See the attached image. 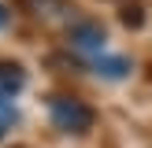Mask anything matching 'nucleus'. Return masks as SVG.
<instances>
[{
    "label": "nucleus",
    "mask_w": 152,
    "mask_h": 148,
    "mask_svg": "<svg viewBox=\"0 0 152 148\" xmlns=\"http://www.w3.org/2000/svg\"><path fill=\"white\" fill-rule=\"evenodd\" d=\"M48 115H52V126L63 133H86L93 126V107L82 104L78 96H52Z\"/></svg>",
    "instance_id": "obj_1"
},
{
    "label": "nucleus",
    "mask_w": 152,
    "mask_h": 148,
    "mask_svg": "<svg viewBox=\"0 0 152 148\" xmlns=\"http://www.w3.org/2000/svg\"><path fill=\"white\" fill-rule=\"evenodd\" d=\"M104 41H108V33H104V26H96V22H78V26L71 30V44L82 52H104Z\"/></svg>",
    "instance_id": "obj_2"
},
{
    "label": "nucleus",
    "mask_w": 152,
    "mask_h": 148,
    "mask_svg": "<svg viewBox=\"0 0 152 148\" xmlns=\"http://www.w3.org/2000/svg\"><path fill=\"white\" fill-rule=\"evenodd\" d=\"M22 85H26L22 67H19V63H0V96H4V100H11Z\"/></svg>",
    "instance_id": "obj_3"
},
{
    "label": "nucleus",
    "mask_w": 152,
    "mask_h": 148,
    "mask_svg": "<svg viewBox=\"0 0 152 148\" xmlns=\"http://www.w3.org/2000/svg\"><path fill=\"white\" fill-rule=\"evenodd\" d=\"M96 74H104V78H126L130 74V59L126 56H96Z\"/></svg>",
    "instance_id": "obj_4"
},
{
    "label": "nucleus",
    "mask_w": 152,
    "mask_h": 148,
    "mask_svg": "<svg viewBox=\"0 0 152 148\" xmlns=\"http://www.w3.org/2000/svg\"><path fill=\"white\" fill-rule=\"evenodd\" d=\"M30 7H34V15H45V19L71 11V7H67V0H30Z\"/></svg>",
    "instance_id": "obj_5"
},
{
    "label": "nucleus",
    "mask_w": 152,
    "mask_h": 148,
    "mask_svg": "<svg viewBox=\"0 0 152 148\" xmlns=\"http://www.w3.org/2000/svg\"><path fill=\"white\" fill-rule=\"evenodd\" d=\"M11 122H15V107H11V100H4V96H0V137L11 130Z\"/></svg>",
    "instance_id": "obj_6"
},
{
    "label": "nucleus",
    "mask_w": 152,
    "mask_h": 148,
    "mask_svg": "<svg viewBox=\"0 0 152 148\" xmlns=\"http://www.w3.org/2000/svg\"><path fill=\"white\" fill-rule=\"evenodd\" d=\"M4 22H7V11H4V4H0V26H4Z\"/></svg>",
    "instance_id": "obj_7"
}]
</instances>
